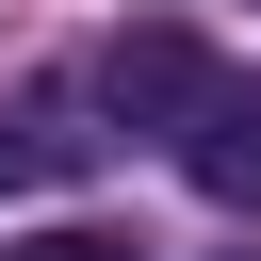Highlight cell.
I'll list each match as a JSON object with an SVG mask.
<instances>
[{"mask_svg": "<svg viewBox=\"0 0 261 261\" xmlns=\"http://www.w3.org/2000/svg\"><path fill=\"white\" fill-rule=\"evenodd\" d=\"M212 82H228V65H212L179 16H130V33L98 49V114H114V130H163V147L196 130V98H212Z\"/></svg>", "mask_w": 261, "mask_h": 261, "instance_id": "cell-1", "label": "cell"}, {"mask_svg": "<svg viewBox=\"0 0 261 261\" xmlns=\"http://www.w3.org/2000/svg\"><path fill=\"white\" fill-rule=\"evenodd\" d=\"M82 163H98L82 98H65V82H16V98H0V196H49V179H82Z\"/></svg>", "mask_w": 261, "mask_h": 261, "instance_id": "cell-2", "label": "cell"}, {"mask_svg": "<svg viewBox=\"0 0 261 261\" xmlns=\"http://www.w3.org/2000/svg\"><path fill=\"white\" fill-rule=\"evenodd\" d=\"M179 179H196L212 212H261V82H212V98H196V130H179Z\"/></svg>", "mask_w": 261, "mask_h": 261, "instance_id": "cell-3", "label": "cell"}, {"mask_svg": "<svg viewBox=\"0 0 261 261\" xmlns=\"http://www.w3.org/2000/svg\"><path fill=\"white\" fill-rule=\"evenodd\" d=\"M0 261H130V245H114V228H16Z\"/></svg>", "mask_w": 261, "mask_h": 261, "instance_id": "cell-4", "label": "cell"}]
</instances>
